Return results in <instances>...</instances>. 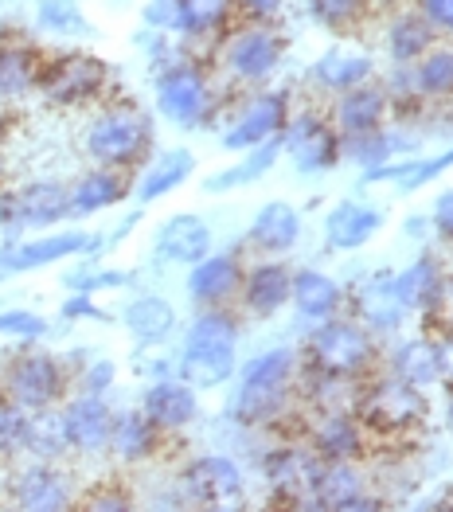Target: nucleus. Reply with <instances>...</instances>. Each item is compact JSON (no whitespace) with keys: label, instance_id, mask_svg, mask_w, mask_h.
Instances as JSON below:
<instances>
[{"label":"nucleus","instance_id":"f257e3e1","mask_svg":"<svg viewBox=\"0 0 453 512\" xmlns=\"http://www.w3.org/2000/svg\"><path fill=\"white\" fill-rule=\"evenodd\" d=\"M297 360H301V368H313L321 376L360 384L379 372V337L364 329L352 313H336V317L309 325Z\"/></svg>","mask_w":453,"mask_h":512},{"label":"nucleus","instance_id":"f03ea898","mask_svg":"<svg viewBox=\"0 0 453 512\" xmlns=\"http://www.w3.org/2000/svg\"><path fill=\"white\" fill-rule=\"evenodd\" d=\"M235 372H239V321L223 305H207L184 333L176 376L196 391H211L227 384Z\"/></svg>","mask_w":453,"mask_h":512},{"label":"nucleus","instance_id":"7ed1b4c3","mask_svg":"<svg viewBox=\"0 0 453 512\" xmlns=\"http://www.w3.org/2000/svg\"><path fill=\"white\" fill-rule=\"evenodd\" d=\"M352 411H356L360 427L368 430L371 446L375 442H395V438H407V434L426 427L430 395L422 387L391 376V372H375L368 380H360Z\"/></svg>","mask_w":453,"mask_h":512},{"label":"nucleus","instance_id":"20e7f679","mask_svg":"<svg viewBox=\"0 0 453 512\" xmlns=\"http://www.w3.org/2000/svg\"><path fill=\"white\" fill-rule=\"evenodd\" d=\"M153 118L133 106V102H122V106H106L90 129H86V157L94 165H110V169H137L141 161H149L153 153Z\"/></svg>","mask_w":453,"mask_h":512},{"label":"nucleus","instance_id":"39448f33","mask_svg":"<svg viewBox=\"0 0 453 512\" xmlns=\"http://www.w3.org/2000/svg\"><path fill=\"white\" fill-rule=\"evenodd\" d=\"M262 481L274 497V505L286 509H317V477L325 458L305 442V438H286L274 450L262 454Z\"/></svg>","mask_w":453,"mask_h":512},{"label":"nucleus","instance_id":"423d86ee","mask_svg":"<svg viewBox=\"0 0 453 512\" xmlns=\"http://www.w3.org/2000/svg\"><path fill=\"white\" fill-rule=\"evenodd\" d=\"M219 59L235 83L262 86L278 75L282 59H286V36L274 24L247 20L219 36Z\"/></svg>","mask_w":453,"mask_h":512},{"label":"nucleus","instance_id":"0eeeda50","mask_svg":"<svg viewBox=\"0 0 453 512\" xmlns=\"http://www.w3.org/2000/svg\"><path fill=\"white\" fill-rule=\"evenodd\" d=\"M157 110L168 126L200 129L215 114V90L200 63L176 59L157 75Z\"/></svg>","mask_w":453,"mask_h":512},{"label":"nucleus","instance_id":"6e6552de","mask_svg":"<svg viewBox=\"0 0 453 512\" xmlns=\"http://www.w3.org/2000/svg\"><path fill=\"white\" fill-rule=\"evenodd\" d=\"M36 90L51 106H86L110 90V67L90 51H63L40 63Z\"/></svg>","mask_w":453,"mask_h":512},{"label":"nucleus","instance_id":"1a4fd4ad","mask_svg":"<svg viewBox=\"0 0 453 512\" xmlns=\"http://www.w3.org/2000/svg\"><path fill=\"white\" fill-rule=\"evenodd\" d=\"M282 157H289V165L301 176H317V172L336 169L344 161L340 129L329 122V114H317V110L289 114L286 129H282Z\"/></svg>","mask_w":453,"mask_h":512},{"label":"nucleus","instance_id":"9d476101","mask_svg":"<svg viewBox=\"0 0 453 512\" xmlns=\"http://www.w3.org/2000/svg\"><path fill=\"white\" fill-rule=\"evenodd\" d=\"M176 493L184 505H204V509H223L243 501L247 493V477L243 466L227 454H200L192 458L180 477H176Z\"/></svg>","mask_w":453,"mask_h":512},{"label":"nucleus","instance_id":"9b49d317","mask_svg":"<svg viewBox=\"0 0 453 512\" xmlns=\"http://www.w3.org/2000/svg\"><path fill=\"white\" fill-rule=\"evenodd\" d=\"M344 313H352L375 337L399 333L407 325V305L395 290V270H368L344 290Z\"/></svg>","mask_w":453,"mask_h":512},{"label":"nucleus","instance_id":"f8f14e48","mask_svg":"<svg viewBox=\"0 0 453 512\" xmlns=\"http://www.w3.org/2000/svg\"><path fill=\"white\" fill-rule=\"evenodd\" d=\"M297 407V380H247L239 376V387L227 403V419L247 430H278L289 423Z\"/></svg>","mask_w":453,"mask_h":512},{"label":"nucleus","instance_id":"ddd939ff","mask_svg":"<svg viewBox=\"0 0 453 512\" xmlns=\"http://www.w3.org/2000/svg\"><path fill=\"white\" fill-rule=\"evenodd\" d=\"M67 391V368L47 352H20L4 368V399L24 411L55 407Z\"/></svg>","mask_w":453,"mask_h":512},{"label":"nucleus","instance_id":"4468645a","mask_svg":"<svg viewBox=\"0 0 453 512\" xmlns=\"http://www.w3.org/2000/svg\"><path fill=\"white\" fill-rule=\"evenodd\" d=\"M71 215L67 184L59 180H32L12 192H0V227L8 231H43Z\"/></svg>","mask_w":453,"mask_h":512},{"label":"nucleus","instance_id":"2eb2a0df","mask_svg":"<svg viewBox=\"0 0 453 512\" xmlns=\"http://www.w3.org/2000/svg\"><path fill=\"white\" fill-rule=\"evenodd\" d=\"M289 114H293V98L289 90H258L239 106L235 122L223 129V149L227 153H247L254 145L278 137L286 129Z\"/></svg>","mask_w":453,"mask_h":512},{"label":"nucleus","instance_id":"dca6fc26","mask_svg":"<svg viewBox=\"0 0 453 512\" xmlns=\"http://www.w3.org/2000/svg\"><path fill=\"white\" fill-rule=\"evenodd\" d=\"M301 438L325 458V462H364L371 450L368 430L360 427L352 407H329V411H313L305 419Z\"/></svg>","mask_w":453,"mask_h":512},{"label":"nucleus","instance_id":"f3484780","mask_svg":"<svg viewBox=\"0 0 453 512\" xmlns=\"http://www.w3.org/2000/svg\"><path fill=\"white\" fill-rule=\"evenodd\" d=\"M63 430L71 450L79 454H102L110 450V430H114V407L94 395V391H79L75 399H67L63 407Z\"/></svg>","mask_w":453,"mask_h":512},{"label":"nucleus","instance_id":"a211bd4d","mask_svg":"<svg viewBox=\"0 0 453 512\" xmlns=\"http://www.w3.org/2000/svg\"><path fill=\"white\" fill-rule=\"evenodd\" d=\"M141 411L149 415V423L161 434H180V430H188L200 419V395L180 376H161V380H153L145 387Z\"/></svg>","mask_w":453,"mask_h":512},{"label":"nucleus","instance_id":"6ab92c4d","mask_svg":"<svg viewBox=\"0 0 453 512\" xmlns=\"http://www.w3.org/2000/svg\"><path fill=\"white\" fill-rule=\"evenodd\" d=\"M4 251H8L12 274H28V270L55 266L63 258H79L98 251V235H90V231H51V235H40V239L4 243Z\"/></svg>","mask_w":453,"mask_h":512},{"label":"nucleus","instance_id":"aec40b11","mask_svg":"<svg viewBox=\"0 0 453 512\" xmlns=\"http://www.w3.org/2000/svg\"><path fill=\"white\" fill-rule=\"evenodd\" d=\"M329 122L340 129V137L383 129L387 122H391V106H387V90H383V83L368 79V83L352 86V90L332 94Z\"/></svg>","mask_w":453,"mask_h":512},{"label":"nucleus","instance_id":"412c9836","mask_svg":"<svg viewBox=\"0 0 453 512\" xmlns=\"http://www.w3.org/2000/svg\"><path fill=\"white\" fill-rule=\"evenodd\" d=\"M12 501L28 512H59L75 505V489L71 477L63 470H55L51 462H32L12 477Z\"/></svg>","mask_w":453,"mask_h":512},{"label":"nucleus","instance_id":"4be33fe9","mask_svg":"<svg viewBox=\"0 0 453 512\" xmlns=\"http://www.w3.org/2000/svg\"><path fill=\"white\" fill-rule=\"evenodd\" d=\"M243 286V262L231 251H207L200 262H192L188 270V298L196 301L200 309L207 305H227L231 298H239Z\"/></svg>","mask_w":453,"mask_h":512},{"label":"nucleus","instance_id":"5701e85b","mask_svg":"<svg viewBox=\"0 0 453 512\" xmlns=\"http://www.w3.org/2000/svg\"><path fill=\"white\" fill-rule=\"evenodd\" d=\"M387 215L379 204L368 200H340L329 215H325V247L329 251H360L383 231Z\"/></svg>","mask_w":453,"mask_h":512},{"label":"nucleus","instance_id":"b1692460","mask_svg":"<svg viewBox=\"0 0 453 512\" xmlns=\"http://www.w3.org/2000/svg\"><path fill=\"white\" fill-rule=\"evenodd\" d=\"M289 282H293V266L282 258H262L250 270H243V286L239 298L250 317H274L289 305Z\"/></svg>","mask_w":453,"mask_h":512},{"label":"nucleus","instance_id":"393cba45","mask_svg":"<svg viewBox=\"0 0 453 512\" xmlns=\"http://www.w3.org/2000/svg\"><path fill=\"white\" fill-rule=\"evenodd\" d=\"M375 59H371L364 47H329L321 59H313L309 67V86L321 90V94H340V90H352V86L375 79Z\"/></svg>","mask_w":453,"mask_h":512},{"label":"nucleus","instance_id":"a878e982","mask_svg":"<svg viewBox=\"0 0 453 512\" xmlns=\"http://www.w3.org/2000/svg\"><path fill=\"white\" fill-rule=\"evenodd\" d=\"M289 305L301 321L317 325L325 317L344 313V286L325 270L301 266V270H293V282H289Z\"/></svg>","mask_w":453,"mask_h":512},{"label":"nucleus","instance_id":"bb28decb","mask_svg":"<svg viewBox=\"0 0 453 512\" xmlns=\"http://www.w3.org/2000/svg\"><path fill=\"white\" fill-rule=\"evenodd\" d=\"M211 227H207L204 215L196 212H180V215H168L157 231V243L153 251L161 262H176V266H192L211 251Z\"/></svg>","mask_w":453,"mask_h":512},{"label":"nucleus","instance_id":"cd10ccee","mask_svg":"<svg viewBox=\"0 0 453 512\" xmlns=\"http://www.w3.org/2000/svg\"><path fill=\"white\" fill-rule=\"evenodd\" d=\"M247 243L254 251H262V255H274V258L289 255L301 243V212L293 204H286V200L262 204L254 212V219H250Z\"/></svg>","mask_w":453,"mask_h":512},{"label":"nucleus","instance_id":"c85d7f7f","mask_svg":"<svg viewBox=\"0 0 453 512\" xmlns=\"http://www.w3.org/2000/svg\"><path fill=\"white\" fill-rule=\"evenodd\" d=\"M133 192L129 169H110V165H94L90 172H83L67 196H71V215H94L106 212L114 204H122L125 196Z\"/></svg>","mask_w":453,"mask_h":512},{"label":"nucleus","instance_id":"c756f323","mask_svg":"<svg viewBox=\"0 0 453 512\" xmlns=\"http://www.w3.org/2000/svg\"><path fill=\"white\" fill-rule=\"evenodd\" d=\"M196 172V157L192 149L184 145H172V149H161L133 184V196L137 204H153V200H165L168 192H176L180 184H188V176Z\"/></svg>","mask_w":453,"mask_h":512},{"label":"nucleus","instance_id":"7c9ffc66","mask_svg":"<svg viewBox=\"0 0 453 512\" xmlns=\"http://www.w3.org/2000/svg\"><path fill=\"white\" fill-rule=\"evenodd\" d=\"M161 430L149 423V415L141 407H129V411H114V430H110V454L122 458L125 466H137V462H149L157 450H161Z\"/></svg>","mask_w":453,"mask_h":512},{"label":"nucleus","instance_id":"2f4dec72","mask_svg":"<svg viewBox=\"0 0 453 512\" xmlns=\"http://www.w3.org/2000/svg\"><path fill=\"white\" fill-rule=\"evenodd\" d=\"M122 325L137 344L157 348V344H165L176 333V309L161 294H137L122 309Z\"/></svg>","mask_w":453,"mask_h":512},{"label":"nucleus","instance_id":"473e14b6","mask_svg":"<svg viewBox=\"0 0 453 512\" xmlns=\"http://www.w3.org/2000/svg\"><path fill=\"white\" fill-rule=\"evenodd\" d=\"M387 372L399 376V380H407V384L422 387V391H430V387L442 384L438 341H434V333L407 337L403 344H395V352H391V360H387Z\"/></svg>","mask_w":453,"mask_h":512},{"label":"nucleus","instance_id":"72a5a7b5","mask_svg":"<svg viewBox=\"0 0 453 512\" xmlns=\"http://www.w3.org/2000/svg\"><path fill=\"white\" fill-rule=\"evenodd\" d=\"M383 40H387V59H391V67H411L418 55H426V51L438 43V32L422 20V12L411 4V8H403V12H395V16L387 20Z\"/></svg>","mask_w":453,"mask_h":512},{"label":"nucleus","instance_id":"f704fd0d","mask_svg":"<svg viewBox=\"0 0 453 512\" xmlns=\"http://www.w3.org/2000/svg\"><path fill=\"white\" fill-rule=\"evenodd\" d=\"M411 75L418 94L430 102H453V43L438 40L426 55H418L411 63Z\"/></svg>","mask_w":453,"mask_h":512},{"label":"nucleus","instance_id":"c9c22d12","mask_svg":"<svg viewBox=\"0 0 453 512\" xmlns=\"http://www.w3.org/2000/svg\"><path fill=\"white\" fill-rule=\"evenodd\" d=\"M278 161H282V133H278V137H270V141H262V145H254V149H247L239 165H231V169L207 176L204 192H231V188L254 184L258 176H266Z\"/></svg>","mask_w":453,"mask_h":512},{"label":"nucleus","instance_id":"e433bc0d","mask_svg":"<svg viewBox=\"0 0 453 512\" xmlns=\"http://www.w3.org/2000/svg\"><path fill=\"white\" fill-rule=\"evenodd\" d=\"M442 262L434 255H418L407 266V270H395V290H399V301L407 305V313H426L430 309V301L438 294V282H442Z\"/></svg>","mask_w":453,"mask_h":512},{"label":"nucleus","instance_id":"4c0bfd02","mask_svg":"<svg viewBox=\"0 0 453 512\" xmlns=\"http://www.w3.org/2000/svg\"><path fill=\"white\" fill-rule=\"evenodd\" d=\"M407 149H411L407 133L391 129V122L383 129H371V133H348V137H340V153L348 161L364 165V169L379 165V161H391V157H403Z\"/></svg>","mask_w":453,"mask_h":512},{"label":"nucleus","instance_id":"58836bf2","mask_svg":"<svg viewBox=\"0 0 453 512\" xmlns=\"http://www.w3.org/2000/svg\"><path fill=\"white\" fill-rule=\"evenodd\" d=\"M235 0H180V36L215 40L235 24Z\"/></svg>","mask_w":453,"mask_h":512},{"label":"nucleus","instance_id":"ea45409f","mask_svg":"<svg viewBox=\"0 0 453 512\" xmlns=\"http://www.w3.org/2000/svg\"><path fill=\"white\" fill-rule=\"evenodd\" d=\"M40 51L28 43H0V98H20L36 90L40 79Z\"/></svg>","mask_w":453,"mask_h":512},{"label":"nucleus","instance_id":"a19ab883","mask_svg":"<svg viewBox=\"0 0 453 512\" xmlns=\"http://www.w3.org/2000/svg\"><path fill=\"white\" fill-rule=\"evenodd\" d=\"M360 489H368V473L364 462H325L317 477V509L340 512L348 497H356Z\"/></svg>","mask_w":453,"mask_h":512},{"label":"nucleus","instance_id":"79ce46f5","mask_svg":"<svg viewBox=\"0 0 453 512\" xmlns=\"http://www.w3.org/2000/svg\"><path fill=\"white\" fill-rule=\"evenodd\" d=\"M71 450L67 442V430H63V411L59 407H43L28 415V442H24V454L40 458V462H55Z\"/></svg>","mask_w":453,"mask_h":512},{"label":"nucleus","instance_id":"37998d69","mask_svg":"<svg viewBox=\"0 0 453 512\" xmlns=\"http://www.w3.org/2000/svg\"><path fill=\"white\" fill-rule=\"evenodd\" d=\"M305 8L332 36H356L371 16V0H305Z\"/></svg>","mask_w":453,"mask_h":512},{"label":"nucleus","instance_id":"c03bdc74","mask_svg":"<svg viewBox=\"0 0 453 512\" xmlns=\"http://www.w3.org/2000/svg\"><path fill=\"white\" fill-rule=\"evenodd\" d=\"M36 20H40V28L55 32V36H90V24H86L79 0H40Z\"/></svg>","mask_w":453,"mask_h":512},{"label":"nucleus","instance_id":"a18cd8bd","mask_svg":"<svg viewBox=\"0 0 453 512\" xmlns=\"http://www.w3.org/2000/svg\"><path fill=\"white\" fill-rule=\"evenodd\" d=\"M28 415H32V411L16 407L12 399H0V462L24 454V442H28Z\"/></svg>","mask_w":453,"mask_h":512},{"label":"nucleus","instance_id":"49530a36","mask_svg":"<svg viewBox=\"0 0 453 512\" xmlns=\"http://www.w3.org/2000/svg\"><path fill=\"white\" fill-rule=\"evenodd\" d=\"M63 282H67V290L98 294V290H122V286L133 282V274H125V270H102V266H79Z\"/></svg>","mask_w":453,"mask_h":512},{"label":"nucleus","instance_id":"de8ad7c7","mask_svg":"<svg viewBox=\"0 0 453 512\" xmlns=\"http://www.w3.org/2000/svg\"><path fill=\"white\" fill-rule=\"evenodd\" d=\"M422 325H426V333H434V337H453V270L442 274L438 294L430 301V309L422 313Z\"/></svg>","mask_w":453,"mask_h":512},{"label":"nucleus","instance_id":"09e8293b","mask_svg":"<svg viewBox=\"0 0 453 512\" xmlns=\"http://www.w3.org/2000/svg\"><path fill=\"white\" fill-rule=\"evenodd\" d=\"M47 333V321L28 309H4L0 313V337H20V341H40Z\"/></svg>","mask_w":453,"mask_h":512},{"label":"nucleus","instance_id":"8fccbe9b","mask_svg":"<svg viewBox=\"0 0 453 512\" xmlns=\"http://www.w3.org/2000/svg\"><path fill=\"white\" fill-rule=\"evenodd\" d=\"M414 8L438 32V40H453V0H414Z\"/></svg>","mask_w":453,"mask_h":512},{"label":"nucleus","instance_id":"3c124183","mask_svg":"<svg viewBox=\"0 0 453 512\" xmlns=\"http://www.w3.org/2000/svg\"><path fill=\"white\" fill-rule=\"evenodd\" d=\"M145 24L153 32H180V0H149L145 4Z\"/></svg>","mask_w":453,"mask_h":512},{"label":"nucleus","instance_id":"603ef678","mask_svg":"<svg viewBox=\"0 0 453 512\" xmlns=\"http://www.w3.org/2000/svg\"><path fill=\"white\" fill-rule=\"evenodd\" d=\"M83 509H94V512H102V509H110V512H125V509H133V497L125 493L122 485H94V493L83 501Z\"/></svg>","mask_w":453,"mask_h":512},{"label":"nucleus","instance_id":"864d4df0","mask_svg":"<svg viewBox=\"0 0 453 512\" xmlns=\"http://www.w3.org/2000/svg\"><path fill=\"white\" fill-rule=\"evenodd\" d=\"M63 317L67 321H110V313L94 305V294H79V290L63 301Z\"/></svg>","mask_w":453,"mask_h":512},{"label":"nucleus","instance_id":"5fc2aeb1","mask_svg":"<svg viewBox=\"0 0 453 512\" xmlns=\"http://www.w3.org/2000/svg\"><path fill=\"white\" fill-rule=\"evenodd\" d=\"M114 376H118V368L110 364V360H90L83 368V391H94V395H106L110 387H114Z\"/></svg>","mask_w":453,"mask_h":512},{"label":"nucleus","instance_id":"6e6d98bb","mask_svg":"<svg viewBox=\"0 0 453 512\" xmlns=\"http://www.w3.org/2000/svg\"><path fill=\"white\" fill-rule=\"evenodd\" d=\"M430 227H434L438 239L453 243V188L434 200V208H430Z\"/></svg>","mask_w":453,"mask_h":512},{"label":"nucleus","instance_id":"4d7b16f0","mask_svg":"<svg viewBox=\"0 0 453 512\" xmlns=\"http://www.w3.org/2000/svg\"><path fill=\"white\" fill-rule=\"evenodd\" d=\"M286 0H235V12H243L247 20H262V24H274L282 16Z\"/></svg>","mask_w":453,"mask_h":512},{"label":"nucleus","instance_id":"13d9d810","mask_svg":"<svg viewBox=\"0 0 453 512\" xmlns=\"http://www.w3.org/2000/svg\"><path fill=\"white\" fill-rule=\"evenodd\" d=\"M387 505H391V501H387L383 493H375V489L368 485V489H360L356 497H348V501H344V509H340V512H383Z\"/></svg>","mask_w":453,"mask_h":512},{"label":"nucleus","instance_id":"bf43d9fd","mask_svg":"<svg viewBox=\"0 0 453 512\" xmlns=\"http://www.w3.org/2000/svg\"><path fill=\"white\" fill-rule=\"evenodd\" d=\"M438 341V368H442V384H453V337H434Z\"/></svg>","mask_w":453,"mask_h":512},{"label":"nucleus","instance_id":"052dcab7","mask_svg":"<svg viewBox=\"0 0 453 512\" xmlns=\"http://www.w3.org/2000/svg\"><path fill=\"white\" fill-rule=\"evenodd\" d=\"M8 278H16V274H12V266H8V251L0 247V282H8Z\"/></svg>","mask_w":453,"mask_h":512},{"label":"nucleus","instance_id":"680f3d73","mask_svg":"<svg viewBox=\"0 0 453 512\" xmlns=\"http://www.w3.org/2000/svg\"><path fill=\"white\" fill-rule=\"evenodd\" d=\"M446 423H450V430H453V384L446 387Z\"/></svg>","mask_w":453,"mask_h":512},{"label":"nucleus","instance_id":"e2e57ef3","mask_svg":"<svg viewBox=\"0 0 453 512\" xmlns=\"http://www.w3.org/2000/svg\"><path fill=\"white\" fill-rule=\"evenodd\" d=\"M4 172H8V161H4V149H0V180H4Z\"/></svg>","mask_w":453,"mask_h":512},{"label":"nucleus","instance_id":"0e129e2a","mask_svg":"<svg viewBox=\"0 0 453 512\" xmlns=\"http://www.w3.org/2000/svg\"><path fill=\"white\" fill-rule=\"evenodd\" d=\"M446 505H453V489H450V501H446Z\"/></svg>","mask_w":453,"mask_h":512}]
</instances>
